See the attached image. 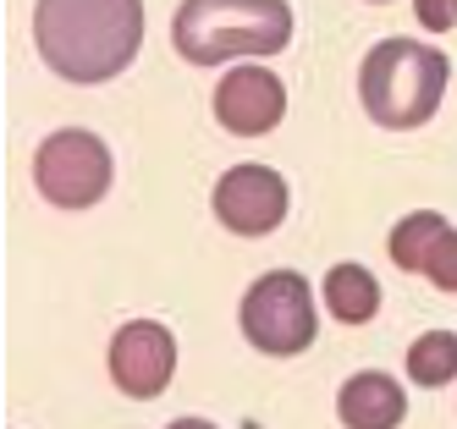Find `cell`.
<instances>
[{"instance_id": "5bb4252c", "label": "cell", "mask_w": 457, "mask_h": 429, "mask_svg": "<svg viewBox=\"0 0 457 429\" xmlns=\"http://www.w3.org/2000/svg\"><path fill=\"white\" fill-rule=\"evenodd\" d=\"M413 12H419V22H424V28L446 33V28L457 22V0H413Z\"/></svg>"}, {"instance_id": "6da1fadb", "label": "cell", "mask_w": 457, "mask_h": 429, "mask_svg": "<svg viewBox=\"0 0 457 429\" xmlns=\"http://www.w3.org/2000/svg\"><path fill=\"white\" fill-rule=\"evenodd\" d=\"M34 45L55 78L105 83L144 45V0H39Z\"/></svg>"}, {"instance_id": "7a4b0ae2", "label": "cell", "mask_w": 457, "mask_h": 429, "mask_svg": "<svg viewBox=\"0 0 457 429\" xmlns=\"http://www.w3.org/2000/svg\"><path fill=\"white\" fill-rule=\"evenodd\" d=\"M171 45L187 66H220L232 55H276L292 45L287 0H182Z\"/></svg>"}, {"instance_id": "30bf717a", "label": "cell", "mask_w": 457, "mask_h": 429, "mask_svg": "<svg viewBox=\"0 0 457 429\" xmlns=\"http://www.w3.org/2000/svg\"><path fill=\"white\" fill-rule=\"evenodd\" d=\"M325 309H331L342 325H364V319H375V309H380V286H375V276L364 270V264H337V270L325 276Z\"/></svg>"}, {"instance_id": "4fadbf2b", "label": "cell", "mask_w": 457, "mask_h": 429, "mask_svg": "<svg viewBox=\"0 0 457 429\" xmlns=\"http://www.w3.org/2000/svg\"><path fill=\"white\" fill-rule=\"evenodd\" d=\"M419 276H430L441 292H457V231H452V226L436 237V248L424 253V270H419Z\"/></svg>"}, {"instance_id": "277c9868", "label": "cell", "mask_w": 457, "mask_h": 429, "mask_svg": "<svg viewBox=\"0 0 457 429\" xmlns=\"http://www.w3.org/2000/svg\"><path fill=\"white\" fill-rule=\"evenodd\" d=\"M314 297H309V281L298 270H270L259 276L248 292H243V336L270 352V358H292L314 342Z\"/></svg>"}, {"instance_id": "5b68a950", "label": "cell", "mask_w": 457, "mask_h": 429, "mask_svg": "<svg viewBox=\"0 0 457 429\" xmlns=\"http://www.w3.org/2000/svg\"><path fill=\"white\" fill-rule=\"evenodd\" d=\"M34 182L55 210H88L111 187V149L83 127L50 132L39 144V160H34Z\"/></svg>"}, {"instance_id": "ba28073f", "label": "cell", "mask_w": 457, "mask_h": 429, "mask_svg": "<svg viewBox=\"0 0 457 429\" xmlns=\"http://www.w3.org/2000/svg\"><path fill=\"white\" fill-rule=\"evenodd\" d=\"M215 116H220L226 132H237V138L276 132V121L287 116V88L265 66H237V72H226L220 88H215Z\"/></svg>"}, {"instance_id": "7c38bea8", "label": "cell", "mask_w": 457, "mask_h": 429, "mask_svg": "<svg viewBox=\"0 0 457 429\" xmlns=\"http://www.w3.org/2000/svg\"><path fill=\"white\" fill-rule=\"evenodd\" d=\"M446 231V220L436 215V210H419V215H408L397 231H391V259L403 264V270H424V253L436 248V237Z\"/></svg>"}, {"instance_id": "52a82bcc", "label": "cell", "mask_w": 457, "mask_h": 429, "mask_svg": "<svg viewBox=\"0 0 457 429\" xmlns=\"http://www.w3.org/2000/svg\"><path fill=\"white\" fill-rule=\"evenodd\" d=\"M171 369H177V342H171L166 325L133 319V325L116 330V342H111V380L127 396H138V402L160 396L171 385Z\"/></svg>"}, {"instance_id": "8992f818", "label": "cell", "mask_w": 457, "mask_h": 429, "mask_svg": "<svg viewBox=\"0 0 457 429\" xmlns=\"http://www.w3.org/2000/svg\"><path fill=\"white\" fill-rule=\"evenodd\" d=\"M287 215V182L270 165H232L215 182V220L237 237H265Z\"/></svg>"}, {"instance_id": "9c48e42d", "label": "cell", "mask_w": 457, "mask_h": 429, "mask_svg": "<svg viewBox=\"0 0 457 429\" xmlns=\"http://www.w3.org/2000/svg\"><path fill=\"white\" fill-rule=\"evenodd\" d=\"M337 413L347 429H397L408 418V396L403 385L380 375V369H364V375H353L337 396Z\"/></svg>"}, {"instance_id": "9a60e30c", "label": "cell", "mask_w": 457, "mask_h": 429, "mask_svg": "<svg viewBox=\"0 0 457 429\" xmlns=\"http://www.w3.org/2000/svg\"><path fill=\"white\" fill-rule=\"evenodd\" d=\"M166 429H215V424H204V418H177V424H166Z\"/></svg>"}, {"instance_id": "8fae6325", "label": "cell", "mask_w": 457, "mask_h": 429, "mask_svg": "<svg viewBox=\"0 0 457 429\" xmlns=\"http://www.w3.org/2000/svg\"><path fill=\"white\" fill-rule=\"evenodd\" d=\"M408 375L419 385H446L457 375V336L452 330H430V336H419L408 347Z\"/></svg>"}, {"instance_id": "3957f363", "label": "cell", "mask_w": 457, "mask_h": 429, "mask_svg": "<svg viewBox=\"0 0 457 429\" xmlns=\"http://www.w3.org/2000/svg\"><path fill=\"white\" fill-rule=\"evenodd\" d=\"M358 94H364L370 121L403 132L424 127L436 116L441 94H446V55L436 45H413V39H386L364 55L358 66Z\"/></svg>"}]
</instances>
